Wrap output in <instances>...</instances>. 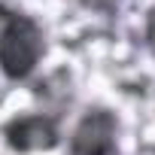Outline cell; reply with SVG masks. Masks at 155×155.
<instances>
[{"mask_svg":"<svg viewBox=\"0 0 155 155\" xmlns=\"http://www.w3.org/2000/svg\"><path fill=\"white\" fill-rule=\"evenodd\" d=\"M49 58V31L46 25L9 3L0 0V76L9 85H28Z\"/></svg>","mask_w":155,"mask_h":155,"instance_id":"obj_1","label":"cell"},{"mask_svg":"<svg viewBox=\"0 0 155 155\" xmlns=\"http://www.w3.org/2000/svg\"><path fill=\"white\" fill-rule=\"evenodd\" d=\"M122 119L107 104H88L64 134V155H119Z\"/></svg>","mask_w":155,"mask_h":155,"instance_id":"obj_2","label":"cell"},{"mask_svg":"<svg viewBox=\"0 0 155 155\" xmlns=\"http://www.w3.org/2000/svg\"><path fill=\"white\" fill-rule=\"evenodd\" d=\"M0 143L12 155H40L64 146L61 116L52 110H25L0 125Z\"/></svg>","mask_w":155,"mask_h":155,"instance_id":"obj_3","label":"cell"},{"mask_svg":"<svg viewBox=\"0 0 155 155\" xmlns=\"http://www.w3.org/2000/svg\"><path fill=\"white\" fill-rule=\"evenodd\" d=\"M70 3H76L79 9H85L91 15H101L107 21H116L125 9V0H70Z\"/></svg>","mask_w":155,"mask_h":155,"instance_id":"obj_4","label":"cell"},{"mask_svg":"<svg viewBox=\"0 0 155 155\" xmlns=\"http://www.w3.org/2000/svg\"><path fill=\"white\" fill-rule=\"evenodd\" d=\"M143 49L149 52V58H155V3L146 9V18H143Z\"/></svg>","mask_w":155,"mask_h":155,"instance_id":"obj_5","label":"cell"}]
</instances>
